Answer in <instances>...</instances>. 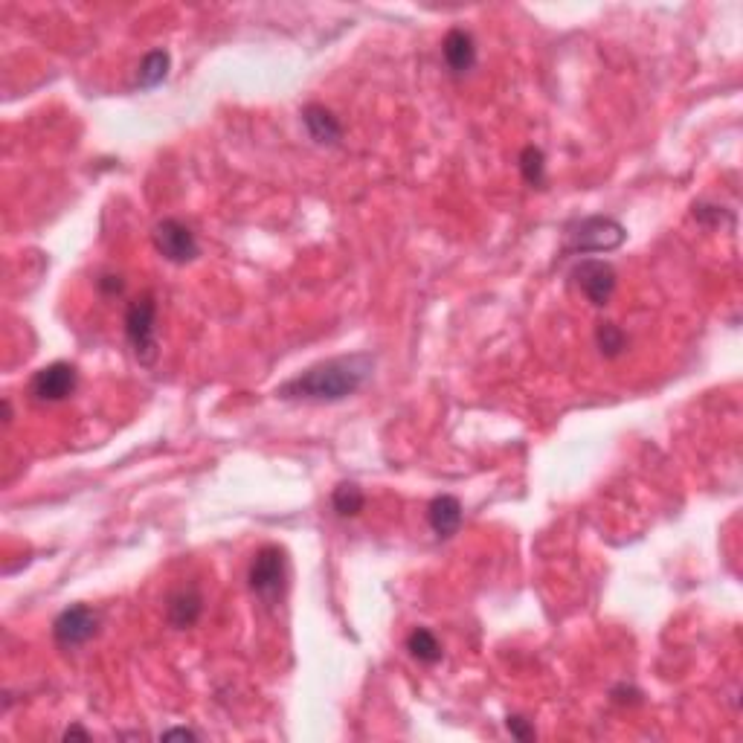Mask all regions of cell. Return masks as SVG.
<instances>
[{
    "label": "cell",
    "instance_id": "1",
    "mask_svg": "<svg viewBox=\"0 0 743 743\" xmlns=\"http://www.w3.org/2000/svg\"><path fill=\"white\" fill-rule=\"evenodd\" d=\"M372 369H375V357L366 352L331 357V360H320L308 366L297 378L285 381L276 389V395L282 401H308V404L346 401L372 378Z\"/></svg>",
    "mask_w": 743,
    "mask_h": 743
},
{
    "label": "cell",
    "instance_id": "2",
    "mask_svg": "<svg viewBox=\"0 0 743 743\" xmlns=\"http://www.w3.org/2000/svg\"><path fill=\"white\" fill-rule=\"evenodd\" d=\"M125 337L131 343V352L134 357L143 363V366H151L160 349H157V302L151 294H143L137 297L128 311H125Z\"/></svg>",
    "mask_w": 743,
    "mask_h": 743
},
{
    "label": "cell",
    "instance_id": "3",
    "mask_svg": "<svg viewBox=\"0 0 743 743\" xmlns=\"http://www.w3.org/2000/svg\"><path fill=\"white\" fill-rule=\"evenodd\" d=\"M627 238V230L607 215H590L584 221H578L575 227H569L566 233V250L569 253H607L622 247Z\"/></svg>",
    "mask_w": 743,
    "mask_h": 743
},
{
    "label": "cell",
    "instance_id": "4",
    "mask_svg": "<svg viewBox=\"0 0 743 743\" xmlns=\"http://www.w3.org/2000/svg\"><path fill=\"white\" fill-rule=\"evenodd\" d=\"M250 590L256 598H262L265 604H276L282 593H285V581H288V558H285V549L279 546H262L256 555H253V564H250Z\"/></svg>",
    "mask_w": 743,
    "mask_h": 743
},
{
    "label": "cell",
    "instance_id": "5",
    "mask_svg": "<svg viewBox=\"0 0 743 743\" xmlns=\"http://www.w3.org/2000/svg\"><path fill=\"white\" fill-rule=\"evenodd\" d=\"M151 238H154L157 253H160L166 262H172V265H189V262H195L198 253H201L195 233H192L183 221H178V218H163V221H157Z\"/></svg>",
    "mask_w": 743,
    "mask_h": 743
},
{
    "label": "cell",
    "instance_id": "6",
    "mask_svg": "<svg viewBox=\"0 0 743 743\" xmlns=\"http://www.w3.org/2000/svg\"><path fill=\"white\" fill-rule=\"evenodd\" d=\"M572 279H575V285H578V291L587 297L590 305L595 308H604L613 294H616V282H619V276H616V268L610 265V262H601V259H584V262H578L575 268H572Z\"/></svg>",
    "mask_w": 743,
    "mask_h": 743
},
{
    "label": "cell",
    "instance_id": "7",
    "mask_svg": "<svg viewBox=\"0 0 743 743\" xmlns=\"http://www.w3.org/2000/svg\"><path fill=\"white\" fill-rule=\"evenodd\" d=\"M79 387V372L73 363H64V360H56L44 369L35 372L32 378L30 392L35 401L41 404H59L64 398H70Z\"/></svg>",
    "mask_w": 743,
    "mask_h": 743
},
{
    "label": "cell",
    "instance_id": "8",
    "mask_svg": "<svg viewBox=\"0 0 743 743\" xmlns=\"http://www.w3.org/2000/svg\"><path fill=\"white\" fill-rule=\"evenodd\" d=\"M99 630V616L96 610H90L88 604H73L67 610H61L53 622V636L64 648H79L90 642Z\"/></svg>",
    "mask_w": 743,
    "mask_h": 743
},
{
    "label": "cell",
    "instance_id": "9",
    "mask_svg": "<svg viewBox=\"0 0 743 743\" xmlns=\"http://www.w3.org/2000/svg\"><path fill=\"white\" fill-rule=\"evenodd\" d=\"M201 613H204V595H201V590L195 584L178 587V590H172L169 598H166V619H169V625L175 627V630H186V627L198 625Z\"/></svg>",
    "mask_w": 743,
    "mask_h": 743
},
{
    "label": "cell",
    "instance_id": "10",
    "mask_svg": "<svg viewBox=\"0 0 743 743\" xmlns=\"http://www.w3.org/2000/svg\"><path fill=\"white\" fill-rule=\"evenodd\" d=\"M442 56L445 64L450 67V73L462 76L468 70H474L476 64V41L468 30H450L442 41Z\"/></svg>",
    "mask_w": 743,
    "mask_h": 743
},
{
    "label": "cell",
    "instance_id": "11",
    "mask_svg": "<svg viewBox=\"0 0 743 743\" xmlns=\"http://www.w3.org/2000/svg\"><path fill=\"white\" fill-rule=\"evenodd\" d=\"M302 122H305V131L311 134V140L320 146H337L343 140V125L326 105H305Z\"/></svg>",
    "mask_w": 743,
    "mask_h": 743
},
{
    "label": "cell",
    "instance_id": "12",
    "mask_svg": "<svg viewBox=\"0 0 743 743\" xmlns=\"http://www.w3.org/2000/svg\"><path fill=\"white\" fill-rule=\"evenodd\" d=\"M427 520L436 537H453L462 526V503L450 494H442L427 506Z\"/></svg>",
    "mask_w": 743,
    "mask_h": 743
},
{
    "label": "cell",
    "instance_id": "13",
    "mask_svg": "<svg viewBox=\"0 0 743 743\" xmlns=\"http://www.w3.org/2000/svg\"><path fill=\"white\" fill-rule=\"evenodd\" d=\"M407 651L413 659L424 662V665H436L442 659V642L436 639L433 630L427 627H416L410 636H407Z\"/></svg>",
    "mask_w": 743,
    "mask_h": 743
},
{
    "label": "cell",
    "instance_id": "14",
    "mask_svg": "<svg viewBox=\"0 0 743 743\" xmlns=\"http://www.w3.org/2000/svg\"><path fill=\"white\" fill-rule=\"evenodd\" d=\"M169 53L166 50H151L146 59L140 61V67H137V85L140 88H157L166 76H169Z\"/></svg>",
    "mask_w": 743,
    "mask_h": 743
},
{
    "label": "cell",
    "instance_id": "15",
    "mask_svg": "<svg viewBox=\"0 0 743 743\" xmlns=\"http://www.w3.org/2000/svg\"><path fill=\"white\" fill-rule=\"evenodd\" d=\"M366 506V497L360 491V485L355 482H340L331 494V508L340 514V517H357Z\"/></svg>",
    "mask_w": 743,
    "mask_h": 743
},
{
    "label": "cell",
    "instance_id": "16",
    "mask_svg": "<svg viewBox=\"0 0 743 743\" xmlns=\"http://www.w3.org/2000/svg\"><path fill=\"white\" fill-rule=\"evenodd\" d=\"M595 346L604 357H619L627 349V334L616 323H598L595 328Z\"/></svg>",
    "mask_w": 743,
    "mask_h": 743
},
{
    "label": "cell",
    "instance_id": "17",
    "mask_svg": "<svg viewBox=\"0 0 743 743\" xmlns=\"http://www.w3.org/2000/svg\"><path fill=\"white\" fill-rule=\"evenodd\" d=\"M520 172L529 186H543L546 180V154L537 146H526L520 151Z\"/></svg>",
    "mask_w": 743,
    "mask_h": 743
},
{
    "label": "cell",
    "instance_id": "18",
    "mask_svg": "<svg viewBox=\"0 0 743 743\" xmlns=\"http://www.w3.org/2000/svg\"><path fill=\"white\" fill-rule=\"evenodd\" d=\"M506 729L517 738V741H532L535 738V729L529 726V720L526 717H520V714H511L506 720Z\"/></svg>",
    "mask_w": 743,
    "mask_h": 743
},
{
    "label": "cell",
    "instance_id": "19",
    "mask_svg": "<svg viewBox=\"0 0 743 743\" xmlns=\"http://www.w3.org/2000/svg\"><path fill=\"white\" fill-rule=\"evenodd\" d=\"M122 288H125V282H122V276H114V273H105V276L99 279V291H102V294H108V297H117V294H122Z\"/></svg>",
    "mask_w": 743,
    "mask_h": 743
},
{
    "label": "cell",
    "instance_id": "20",
    "mask_svg": "<svg viewBox=\"0 0 743 743\" xmlns=\"http://www.w3.org/2000/svg\"><path fill=\"white\" fill-rule=\"evenodd\" d=\"M160 738H163V741H172V738H186V741H198L201 735H198L195 729H186V726H178V729H169V732H163Z\"/></svg>",
    "mask_w": 743,
    "mask_h": 743
},
{
    "label": "cell",
    "instance_id": "21",
    "mask_svg": "<svg viewBox=\"0 0 743 743\" xmlns=\"http://www.w3.org/2000/svg\"><path fill=\"white\" fill-rule=\"evenodd\" d=\"M64 738H67V741H70V738H85V741H88L90 732H85L82 726H70V729L64 732Z\"/></svg>",
    "mask_w": 743,
    "mask_h": 743
}]
</instances>
